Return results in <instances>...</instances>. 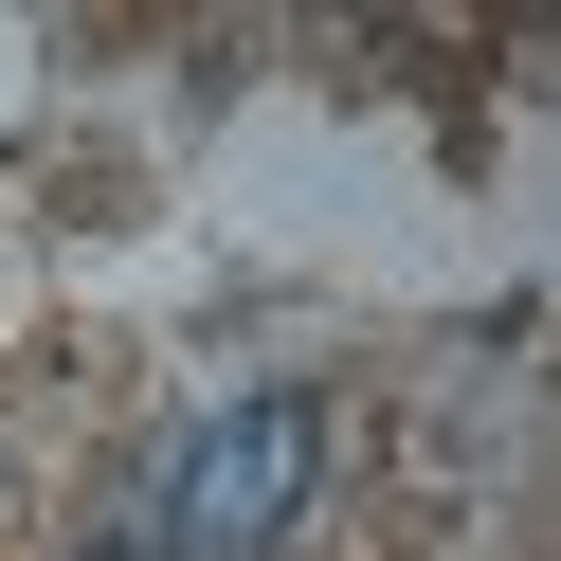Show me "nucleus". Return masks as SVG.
Segmentation results:
<instances>
[{"mask_svg": "<svg viewBox=\"0 0 561 561\" xmlns=\"http://www.w3.org/2000/svg\"><path fill=\"white\" fill-rule=\"evenodd\" d=\"M308 489H327V399H290V380H254V399H218L182 453H163V561H272L308 525Z\"/></svg>", "mask_w": 561, "mask_h": 561, "instance_id": "1", "label": "nucleus"}, {"mask_svg": "<svg viewBox=\"0 0 561 561\" xmlns=\"http://www.w3.org/2000/svg\"><path fill=\"white\" fill-rule=\"evenodd\" d=\"M73 561H163V543H146V525H110V543H73Z\"/></svg>", "mask_w": 561, "mask_h": 561, "instance_id": "2", "label": "nucleus"}]
</instances>
